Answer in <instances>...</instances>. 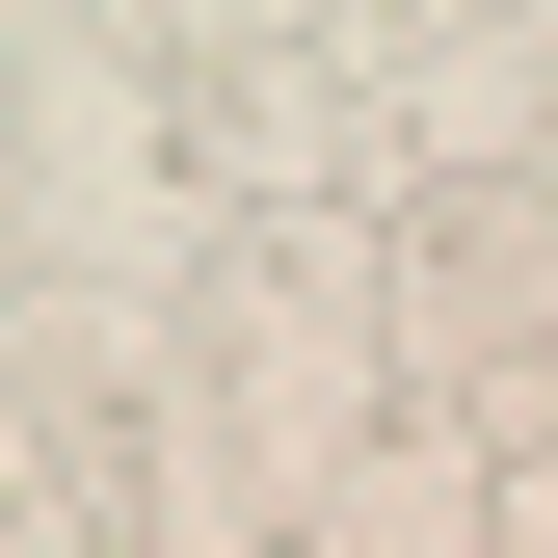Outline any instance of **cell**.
<instances>
[{
    "instance_id": "6da1fadb",
    "label": "cell",
    "mask_w": 558,
    "mask_h": 558,
    "mask_svg": "<svg viewBox=\"0 0 558 558\" xmlns=\"http://www.w3.org/2000/svg\"><path fill=\"white\" fill-rule=\"evenodd\" d=\"M186 345H214V426L266 478H345V452H373V373H399V266L373 240H214Z\"/></svg>"
},
{
    "instance_id": "7a4b0ae2",
    "label": "cell",
    "mask_w": 558,
    "mask_h": 558,
    "mask_svg": "<svg viewBox=\"0 0 558 558\" xmlns=\"http://www.w3.org/2000/svg\"><path fill=\"white\" fill-rule=\"evenodd\" d=\"M399 373H426V426L558 452V186L452 160L426 214H399Z\"/></svg>"
}]
</instances>
